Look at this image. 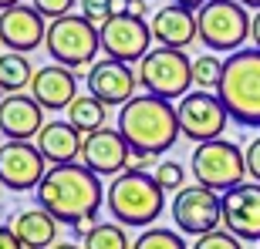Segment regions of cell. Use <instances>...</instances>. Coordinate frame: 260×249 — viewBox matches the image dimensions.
Wrapping results in <instances>:
<instances>
[{
  "label": "cell",
  "instance_id": "cell-1",
  "mask_svg": "<svg viewBox=\"0 0 260 249\" xmlns=\"http://www.w3.org/2000/svg\"><path fill=\"white\" fill-rule=\"evenodd\" d=\"M34 202L44 212H51L61 226H71L85 239L98 226L95 219L102 202H105V189H102V179L81 162L51 165L41 185L34 189Z\"/></svg>",
  "mask_w": 260,
  "mask_h": 249
},
{
  "label": "cell",
  "instance_id": "cell-2",
  "mask_svg": "<svg viewBox=\"0 0 260 249\" xmlns=\"http://www.w3.org/2000/svg\"><path fill=\"white\" fill-rule=\"evenodd\" d=\"M118 132L128 142L132 152H145L159 158L169 152L179 138V115H176L173 101H162L155 95H135L128 105L118 111Z\"/></svg>",
  "mask_w": 260,
  "mask_h": 249
},
{
  "label": "cell",
  "instance_id": "cell-3",
  "mask_svg": "<svg viewBox=\"0 0 260 249\" xmlns=\"http://www.w3.org/2000/svg\"><path fill=\"white\" fill-rule=\"evenodd\" d=\"M105 205L112 219L128 229H152L166 209V192L152 179V172H122L105 189Z\"/></svg>",
  "mask_w": 260,
  "mask_h": 249
},
{
  "label": "cell",
  "instance_id": "cell-4",
  "mask_svg": "<svg viewBox=\"0 0 260 249\" xmlns=\"http://www.w3.org/2000/svg\"><path fill=\"white\" fill-rule=\"evenodd\" d=\"M223 108L230 111V121L260 128V51L243 48L230 58H223V77L216 88Z\"/></svg>",
  "mask_w": 260,
  "mask_h": 249
},
{
  "label": "cell",
  "instance_id": "cell-5",
  "mask_svg": "<svg viewBox=\"0 0 260 249\" xmlns=\"http://www.w3.org/2000/svg\"><path fill=\"white\" fill-rule=\"evenodd\" d=\"M189 172H193L196 185L223 195V192L243 185V179H247V148L226 142V138L203 142L189 155Z\"/></svg>",
  "mask_w": 260,
  "mask_h": 249
},
{
  "label": "cell",
  "instance_id": "cell-6",
  "mask_svg": "<svg viewBox=\"0 0 260 249\" xmlns=\"http://www.w3.org/2000/svg\"><path fill=\"white\" fill-rule=\"evenodd\" d=\"M200 24V40L210 48V54H237L243 51V40L250 37L253 14L237 0H210L196 14Z\"/></svg>",
  "mask_w": 260,
  "mask_h": 249
},
{
  "label": "cell",
  "instance_id": "cell-7",
  "mask_svg": "<svg viewBox=\"0 0 260 249\" xmlns=\"http://www.w3.org/2000/svg\"><path fill=\"white\" fill-rule=\"evenodd\" d=\"M44 48L54 64L68 67V71H81V67L95 64V54L102 51V37L91 20H85L81 14H68V17L48 24Z\"/></svg>",
  "mask_w": 260,
  "mask_h": 249
},
{
  "label": "cell",
  "instance_id": "cell-8",
  "mask_svg": "<svg viewBox=\"0 0 260 249\" xmlns=\"http://www.w3.org/2000/svg\"><path fill=\"white\" fill-rule=\"evenodd\" d=\"M139 85L145 95H155L162 101H183L189 95L193 81V61L186 58V51H169V48H152L139 64Z\"/></svg>",
  "mask_w": 260,
  "mask_h": 249
},
{
  "label": "cell",
  "instance_id": "cell-9",
  "mask_svg": "<svg viewBox=\"0 0 260 249\" xmlns=\"http://www.w3.org/2000/svg\"><path fill=\"white\" fill-rule=\"evenodd\" d=\"M173 222L183 236H210L223 229V195L203 185H186L173 195Z\"/></svg>",
  "mask_w": 260,
  "mask_h": 249
},
{
  "label": "cell",
  "instance_id": "cell-10",
  "mask_svg": "<svg viewBox=\"0 0 260 249\" xmlns=\"http://www.w3.org/2000/svg\"><path fill=\"white\" fill-rule=\"evenodd\" d=\"M176 115H179V132L196 145L216 142L230 124V111L223 108L220 95H213V91H189L176 105Z\"/></svg>",
  "mask_w": 260,
  "mask_h": 249
},
{
  "label": "cell",
  "instance_id": "cell-11",
  "mask_svg": "<svg viewBox=\"0 0 260 249\" xmlns=\"http://www.w3.org/2000/svg\"><path fill=\"white\" fill-rule=\"evenodd\" d=\"M105 58L122 61V64H142L152 44V27L139 17H112L105 27H98Z\"/></svg>",
  "mask_w": 260,
  "mask_h": 249
},
{
  "label": "cell",
  "instance_id": "cell-12",
  "mask_svg": "<svg viewBox=\"0 0 260 249\" xmlns=\"http://www.w3.org/2000/svg\"><path fill=\"white\" fill-rule=\"evenodd\" d=\"M48 175V162L34 142H4L0 145V185L10 192L38 189Z\"/></svg>",
  "mask_w": 260,
  "mask_h": 249
},
{
  "label": "cell",
  "instance_id": "cell-13",
  "mask_svg": "<svg viewBox=\"0 0 260 249\" xmlns=\"http://www.w3.org/2000/svg\"><path fill=\"white\" fill-rule=\"evenodd\" d=\"M85 85H88V95L98 98L105 108L112 105H128L135 98V88H139V74L132 71V64H122V61H112V58H102L88 67L85 74Z\"/></svg>",
  "mask_w": 260,
  "mask_h": 249
},
{
  "label": "cell",
  "instance_id": "cell-14",
  "mask_svg": "<svg viewBox=\"0 0 260 249\" xmlns=\"http://www.w3.org/2000/svg\"><path fill=\"white\" fill-rule=\"evenodd\" d=\"M223 229L240 242H260V185L243 182L223 192Z\"/></svg>",
  "mask_w": 260,
  "mask_h": 249
},
{
  "label": "cell",
  "instance_id": "cell-15",
  "mask_svg": "<svg viewBox=\"0 0 260 249\" xmlns=\"http://www.w3.org/2000/svg\"><path fill=\"white\" fill-rule=\"evenodd\" d=\"M128 142L122 138L118 128H98V132L85 135V148H81V165L91 169V172L102 179V175H112L118 179L122 172H128Z\"/></svg>",
  "mask_w": 260,
  "mask_h": 249
},
{
  "label": "cell",
  "instance_id": "cell-16",
  "mask_svg": "<svg viewBox=\"0 0 260 249\" xmlns=\"http://www.w3.org/2000/svg\"><path fill=\"white\" fill-rule=\"evenodd\" d=\"M48 40V20L30 4H17L0 14V44L14 54H30Z\"/></svg>",
  "mask_w": 260,
  "mask_h": 249
},
{
  "label": "cell",
  "instance_id": "cell-17",
  "mask_svg": "<svg viewBox=\"0 0 260 249\" xmlns=\"http://www.w3.org/2000/svg\"><path fill=\"white\" fill-rule=\"evenodd\" d=\"M152 40H159V48L169 51H186L189 44L200 40V24H196V14L186 7H176V4H166V7L152 10Z\"/></svg>",
  "mask_w": 260,
  "mask_h": 249
},
{
  "label": "cell",
  "instance_id": "cell-18",
  "mask_svg": "<svg viewBox=\"0 0 260 249\" xmlns=\"http://www.w3.org/2000/svg\"><path fill=\"white\" fill-rule=\"evenodd\" d=\"M44 108L30 95H4L0 101V132L7 142H30L44 128Z\"/></svg>",
  "mask_w": 260,
  "mask_h": 249
},
{
  "label": "cell",
  "instance_id": "cell-19",
  "mask_svg": "<svg viewBox=\"0 0 260 249\" xmlns=\"http://www.w3.org/2000/svg\"><path fill=\"white\" fill-rule=\"evenodd\" d=\"M30 98H34L44 111H68L78 98L75 71H68V67H61V64L38 67L34 85H30Z\"/></svg>",
  "mask_w": 260,
  "mask_h": 249
},
{
  "label": "cell",
  "instance_id": "cell-20",
  "mask_svg": "<svg viewBox=\"0 0 260 249\" xmlns=\"http://www.w3.org/2000/svg\"><path fill=\"white\" fill-rule=\"evenodd\" d=\"M38 152L44 155V162L51 165H71L78 162V155L85 148V135L78 132L71 121H48L34 138Z\"/></svg>",
  "mask_w": 260,
  "mask_h": 249
},
{
  "label": "cell",
  "instance_id": "cell-21",
  "mask_svg": "<svg viewBox=\"0 0 260 249\" xmlns=\"http://www.w3.org/2000/svg\"><path fill=\"white\" fill-rule=\"evenodd\" d=\"M10 229H14V236L20 239L24 249H54L61 222L51 212H44L41 205H34V209H20L14 216V222H10Z\"/></svg>",
  "mask_w": 260,
  "mask_h": 249
},
{
  "label": "cell",
  "instance_id": "cell-22",
  "mask_svg": "<svg viewBox=\"0 0 260 249\" xmlns=\"http://www.w3.org/2000/svg\"><path fill=\"white\" fill-rule=\"evenodd\" d=\"M34 64L27 61V54H0V91L4 95H20L24 88L34 85Z\"/></svg>",
  "mask_w": 260,
  "mask_h": 249
},
{
  "label": "cell",
  "instance_id": "cell-23",
  "mask_svg": "<svg viewBox=\"0 0 260 249\" xmlns=\"http://www.w3.org/2000/svg\"><path fill=\"white\" fill-rule=\"evenodd\" d=\"M68 121L75 124L81 135H91L98 128H105V105L91 95H78L75 105L68 108Z\"/></svg>",
  "mask_w": 260,
  "mask_h": 249
},
{
  "label": "cell",
  "instance_id": "cell-24",
  "mask_svg": "<svg viewBox=\"0 0 260 249\" xmlns=\"http://www.w3.org/2000/svg\"><path fill=\"white\" fill-rule=\"evenodd\" d=\"M81 246L85 249H132V242H128L125 226H118V222H98L95 229L85 236Z\"/></svg>",
  "mask_w": 260,
  "mask_h": 249
},
{
  "label": "cell",
  "instance_id": "cell-25",
  "mask_svg": "<svg viewBox=\"0 0 260 249\" xmlns=\"http://www.w3.org/2000/svg\"><path fill=\"white\" fill-rule=\"evenodd\" d=\"M132 249H186V236L179 229H142Z\"/></svg>",
  "mask_w": 260,
  "mask_h": 249
},
{
  "label": "cell",
  "instance_id": "cell-26",
  "mask_svg": "<svg viewBox=\"0 0 260 249\" xmlns=\"http://www.w3.org/2000/svg\"><path fill=\"white\" fill-rule=\"evenodd\" d=\"M220 77H223V61L216 54H203V58L193 61V81L200 85V91H216L220 88Z\"/></svg>",
  "mask_w": 260,
  "mask_h": 249
},
{
  "label": "cell",
  "instance_id": "cell-27",
  "mask_svg": "<svg viewBox=\"0 0 260 249\" xmlns=\"http://www.w3.org/2000/svg\"><path fill=\"white\" fill-rule=\"evenodd\" d=\"M152 179L162 192H183L186 189V169L179 162H159L152 169Z\"/></svg>",
  "mask_w": 260,
  "mask_h": 249
},
{
  "label": "cell",
  "instance_id": "cell-28",
  "mask_svg": "<svg viewBox=\"0 0 260 249\" xmlns=\"http://www.w3.org/2000/svg\"><path fill=\"white\" fill-rule=\"evenodd\" d=\"M81 17L91 20L95 27H105L108 20L115 17L112 14V0H81Z\"/></svg>",
  "mask_w": 260,
  "mask_h": 249
},
{
  "label": "cell",
  "instance_id": "cell-29",
  "mask_svg": "<svg viewBox=\"0 0 260 249\" xmlns=\"http://www.w3.org/2000/svg\"><path fill=\"white\" fill-rule=\"evenodd\" d=\"M30 7L38 10L41 17L48 20H61V17H68L71 10H75V0H30Z\"/></svg>",
  "mask_w": 260,
  "mask_h": 249
},
{
  "label": "cell",
  "instance_id": "cell-30",
  "mask_svg": "<svg viewBox=\"0 0 260 249\" xmlns=\"http://www.w3.org/2000/svg\"><path fill=\"white\" fill-rule=\"evenodd\" d=\"M193 249H243V242L237 239V236H230L226 229H216V232H210V236H200V239L193 242Z\"/></svg>",
  "mask_w": 260,
  "mask_h": 249
},
{
  "label": "cell",
  "instance_id": "cell-31",
  "mask_svg": "<svg viewBox=\"0 0 260 249\" xmlns=\"http://www.w3.org/2000/svg\"><path fill=\"white\" fill-rule=\"evenodd\" d=\"M112 14L115 17H139L142 20L149 14V7H145V0H112Z\"/></svg>",
  "mask_w": 260,
  "mask_h": 249
},
{
  "label": "cell",
  "instance_id": "cell-32",
  "mask_svg": "<svg viewBox=\"0 0 260 249\" xmlns=\"http://www.w3.org/2000/svg\"><path fill=\"white\" fill-rule=\"evenodd\" d=\"M247 175L260 185V135L247 145Z\"/></svg>",
  "mask_w": 260,
  "mask_h": 249
},
{
  "label": "cell",
  "instance_id": "cell-33",
  "mask_svg": "<svg viewBox=\"0 0 260 249\" xmlns=\"http://www.w3.org/2000/svg\"><path fill=\"white\" fill-rule=\"evenodd\" d=\"M152 165H155V158L145 155V152H132L128 155V169H132V172H149Z\"/></svg>",
  "mask_w": 260,
  "mask_h": 249
},
{
  "label": "cell",
  "instance_id": "cell-34",
  "mask_svg": "<svg viewBox=\"0 0 260 249\" xmlns=\"http://www.w3.org/2000/svg\"><path fill=\"white\" fill-rule=\"evenodd\" d=\"M0 249H24V246H20V239L14 236V229H10V226H0Z\"/></svg>",
  "mask_w": 260,
  "mask_h": 249
},
{
  "label": "cell",
  "instance_id": "cell-35",
  "mask_svg": "<svg viewBox=\"0 0 260 249\" xmlns=\"http://www.w3.org/2000/svg\"><path fill=\"white\" fill-rule=\"evenodd\" d=\"M176 7H186V10H193V14H200L203 7H206V4H210V0H173Z\"/></svg>",
  "mask_w": 260,
  "mask_h": 249
},
{
  "label": "cell",
  "instance_id": "cell-36",
  "mask_svg": "<svg viewBox=\"0 0 260 249\" xmlns=\"http://www.w3.org/2000/svg\"><path fill=\"white\" fill-rule=\"evenodd\" d=\"M250 40H253V48L260 51V10L253 14V24H250Z\"/></svg>",
  "mask_w": 260,
  "mask_h": 249
},
{
  "label": "cell",
  "instance_id": "cell-37",
  "mask_svg": "<svg viewBox=\"0 0 260 249\" xmlns=\"http://www.w3.org/2000/svg\"><path fill=\"white\" fill-rule=\"evenodd\" d=\"M237 4H243V7H247V10H253V14L260 10V0H237Z\"/></svg>",
  "mask_w": 260,
  "mask_h": 249
},
{
  "label": "cell",
  "instance_id": "cell-38",
  "mask_svg": "<svg viewBox=\"0 0 260 249\" xmlns=\"http://www.w3.org/2000/svg\"><path fill=\"white\" fill-rule=\"evenodd\" d=\"M17 4H24V0H0V14H4V10H10V7H17Z\"/></svg>",
  "mask_w": 260,
  "mask_h": 249
},
{
  "label": "cell",
  "instance_id": "cell-39",
  "mask_svg": "<svg viewBox=\"0 0 260 249\" xmlns=\"http://www.w3.org/2000/svg\"><path fill=\"white\" fill-rule=\"evenodd\" d=\"M54 249H85V246H78V242H58Z\"/></svg>",
  "mask_w": 260,
  "mask_h": 249
},
{
  "label": "cell",
  "instance_id": "cell-40",
  "mask_svg": "<svg viewBox=\"0 0 260 249\" xmlns=\"http://www.w3.org/2000/svg\"><path fill=\"white\" fill-rule=\"evenodd\" d=\"M0 101H4V91H0Z\"/></svg>",
  "mask_w": 260,
  "mask_h": 249
}]
</instances>
